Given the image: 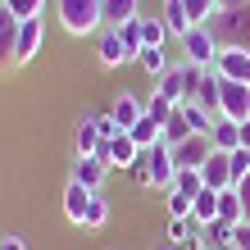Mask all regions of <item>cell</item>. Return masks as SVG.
I'll list each match as a JSON object with an SVG mask.
<instances>
[{
    "instance_id": "obj_1",
    "label": "cell",
    "mask_w": 250,
    "mask_h": 250,
    "mask_svg": "<svg viewBox=\"0 0 250 250\" xmlns=\"http://www.w3.org/2000/svg\"><path fill=\"white\" fill-rule=\"evenodd\" d=\"M132 178H137L141 187H155V191H173V182H178V159H173V146L168 141H155L146 146L141 159L127 168Z\"/></svg>"
},
{
    "instance_id": "obj_2",
    "label": "cell",
    "mask_w": 250,
    "mask_h": 250,
    "mask_svg": "<svg viewBox=\"0 0 250 250\" xmlns=\"http://www.w3.org/2000/svg\"><path fill=\"white\" fill-rule=\"evenodd\" d=\"M55 14H60V27H64L68 37L105 32V14H100V0H55Z\"/></svg>"
},
{
    "instance_id": "obj_3",
    "label": "cell",
    "mask_w": 250,
    "mask_h": 250,
    "mask_svg": "<svg viewBox=\"0 0 250 250\" xmlns=\"http://www.w3.org/2000/svg\"><path fill=\"white\" fill-rule=\"evenodd\" d=\"M223 41L214 37V27H191L182 37V64H196V68H214Z\"/></svg>"
},
{
    "instance_id": "obj_4",
    "label": "cell",
    "mask_w": 250,
    "mask_h": 250,
    "mask_svg": "<svg viewBox=\"0 0 250 250\" xmlns=\"http://www.w3.org/2000/svg\"><path fill=\"white\" fill-rule=\"evenodd\" d=\"M209 27L223 46H250V5L246 9H223Z\"/></svg>"
},
{
    "instance_id": "obj_5",
    "label": "cell",
    "mask_w": 250,
    "mask_h": 250,
    "mask_svg": "<svg viewBox=\"0 0 250 250\" xmlns=\"http://www.w3.org/2000/svg\"><path fill=\"white\" fill-rule=\"evenodd\" d=\"M41 46H46V23L41 19H27L19 23V41H14V68H23V64H32Z\"/></svg>"
},
{
    "instance_id": "obj_6",
    "label": "cell",
    "mask_w": 250,
    "mask_h": 250,
    "mask_svg": "<svg viewBox=\"0 0 250 250\" xmlns=\"http://www.w3.org/2000/svg\"><path fill=\"white\" fill-rule=\"evenodd\" d=\"M214 68H218V78L250 86V46H223L218 60H214Z\"/></svg>"
},
{
    "instance_id": "obj_7",
    "label": "cell",
    "mask_w": 250,
    "mask_h": 250,
    "mask_svg": "<svg viewBox=\"0 0 250 250\" xmlns=\"http://www.w3.org/2000/svg\"><path fill=\"white\" fill-rule=\"evenodd\" d=\"M218 114H223V119H232V123H246V119H250V86H246V82H228V78H223Z\"/></svg>"
},
{
    "instance_id": "obj_8",
    "label": "cell",
    "mask_w": 250,
    "mask_h": 250,
    "mask_svg": "<svg viewBox=\"0 0 250 250\" xmlns=\"http://www.w3.org/2000/svg\"><path fill=\"white\" fill-rule=\"evenodd\" d=\"M155 91L168 100V105H187L191 100V78H187V64H173L164 78L155 82Z\"/></svg>"
},
{
    "instance_id": "obj_9",
    "label": "cell",
    "mask_w": 250,
    "mask_h": 250,
    "mask_svg": "<svg viewBox=\"0 0 250 250\" xmlns=\"http://www.w3.org/2000/svg\"><path fill=\"white\" fill-rule=\"evenodd\" d=\"M200 178H205V187H209V191H232V187H237V178H232V159H228L223 150H214V155L200 164Z\"/></svg>"
},
{
    "instance_id": "obj_10",
    "label": "cell",
    "mask_w": 250,
    "mask_h": 250,
    "mask_svg": "<svg viewBox=\"0 0 250 250\" xmlns=\"http://www.w3.org/2000/svg\"><path fill=\"white\" fill-rule=\"evenodd\" d=\"M68 178L82 182V187H91V191H100L105 178H109V164L96 159V155H73V173H68Z\"/></svg>"
},
{
    "instance_id": "obj_11",
    "label": "cell",
    "mask_w": 250,
    "mask_h": 250,
    "mask_svg": "<svg viewBox=\"0 0 250 250\" xmlns=\"http://www.w3.org/2000/svg\"><path fill=\"white\" fill-rule=\"evenodd\" d=\"M96 60H100V68H123V64H132V55H127L123 37H119V27H105V32H100Z\"/></svg>"
},
{
    "instance_id": "obj_12",
    "label": "cell",
    "mask_w": 250,
    "mask_h": 250,
    "mask_svg": "<svg viewBox=\"0 0 250 250\" xmlns=\"http://www.w3.org/2000/svg\"><path fill=\"white\" fill-rule=\"evenodd\" d=\"M209 155H214V141H209V137H196V132H191L187 141L173 146V159H178V168H200Z\"/></svg>"
},
{
    "instance_id": "obj_13",
    "label": "cell",
    "mask_w": 250,
    "mask_h": 250,
    "mask_svg": "<svg viewBox=\"0 0 250 250\" xmlns=\"http://www.w3.org/2000/svg\"><path fill=\"white\" fill-rule=\"evenodd\" d=\"M91 196H96L91 187H82V182H73V178H68V187H64V218H68L73 228H82V223H86V209H91Z\"/></svg>"
},
{
    "instance_id": "obj_14",
    "label": "cell",
    "mask_w": 250,
    "mask_h": 250,
    "mask_svg": "<svg viewBox=\"0 0 250 250\" xmlns=\"http://www.w3.org/2000/svg\"><path fill=\"white\" fill-rule=\"evenodd\" d=\"M218 96H223V78H218V68H205V73H200V82H196V91H191V100L218 119Z\"/></svg>"
},
{
    "instance_id": "obj_15",
    "label": "cell",
    "mask_w": 250,
    "mask_h": 250,
    "mask_svg": "<svg viewBox=\"0 0 250 250\" xmlns=\"http://www.w3.org/2000/svg\"><path fill=\"white\" fill-rule=\"evenodd\" d=\"M14 41H19V19H14L9 5L0 0V68L14 64Z\"/></svg>"
},
{
    "instance_id": "obj_16",
    "label": "cell",
    "mask_w": 250,
    "mask_h": 250,
    "mask_svg": "<svg viewBox=\"0 0 250 250\" xmlns=\"http://www.w3.org/2000/svg\"><path fill=\"white\" fill-rule=\"evenodd\" d=\"M100 14H105V27H123L141 19V0H100Z\"/></svg>"
},
{
    "instance_id": "obj_17",
    "label": "cell",
    "mask_w": 250,
    "mask_h": 250,
    "mask_svg": "<svg viewBox=\"0 0 250 250\" xmlns=\"http://www.w3.org/2000/svg\"><path fill=\"white\" fill-rule=\"evenodd\" d=\"M96 150H100V132H96V119L86 114L73 123V155H96Z\"/></svg>"
},
{
    "instance_id": "obj_18",
    "label": "cell",
    "mask_w": 250,
    "mask_h": 250,
    "mask_svg": "<svg viewBox=\"0 0 250 250\" xmlns=\"http://www.w3.org/2000/svg\"><path fill=\"white\" fill-rule=\"evenodd\" d=\"M209 141H214V150L232 155V150L241 146V123H232V119H223V114H218V119H214V132H209Z\"/></svg>"
},
{
    "instance_id": "obj_19",
    "label": "cell",
    "mask_w": 250,
    "mask_h": 250,
    "mask_svg": "<svg viewBox=\"0 0 250 250\" xmlns=\"http://www.w3.org/2000/svg\"><path fill=\"white\" fill-rule=\"evenodd\" d=\"M141 159V146L127 137V132H119V137L109 141V168H132Z\"/></svg>"
},
{
    "instance_id": "obj_20",
    "label": "cell",
    "mask_w": 250,
    "mask_h": 250,
    "mask_svg": "<svg viewBox=\"0 0 250 250\" xmlns=\"http://www.w3.org/2000/svg\"><path fill=\"white\" fill-rule=\"evenodd\" d=\"M191 218L200 223V232L218 218V191H209V187H200L196 191V205H191Z\"/></svg>"
},
{
    "instance_id": "obj_21",
    "label": "cell",
    "mask_w": 250,
    "mask_h": 250,
    "mask_svg": "<svg viewBox=\"0 0 250 250\" xmlns=\"http://www.w3.org/2000/svg\"><path fill=\"white\" fill-rule=\"evenodd\" d=\"M109 109H114V119H119V127L127 132L132 123H141V114H146V100H137V96H127V91H123V96L114 100Z\"/></svg>"
},
{
    "instance_id": "obj_22",
    "label": "cell",
    "mask_w": 250,
    "mask_h": 250,
    "mask_svg": "<svg viewBox=\"0 0 250 250\" xmlns=\"http://www.w3.org/2000/svg\"><path fill=\"white\" fill-rule=\"evenodd\" d=\"M205 246L209 250H237V228L223 223V218H214V223L205 228Z\"/></svg>"
},
{
    "instance_id": "obj_23",
    "label": "cell",
    "mask_w": 250,
    "mask_h": 250,
    "mask_svg": "<svg viewBox=\"0 0 250 250\" xmlns=\"http://www.w3.org/2000/svg\"><path fill=\"white\" fill-rule=\"evenodd\" d=\"M182 5H187L191 27H209L218 14H223V5H218V0H182Z\"/></svg>"
},
{
    "instance_id": "obj_24",
    "label": "cell",
    "mask_w": 250,
    "mask_h": 250,
    "mask_svg": "<svg viewBox=\"0 0 250 250\" xmlns=\"http://www.w3.org/2000/svg\"><path fill=\"white\" fill-rule=\"evenodd\" d=\"M127 137H132V141H137L141 150H146V146L164 141V123H155L150 114H141V123H132V127H127Z\"/></svg>"
},
{
    "instance_id": "obj_25",
    "label": "cell",
    "mask_w": 250,
    "mask_h": 250,
    "mask_svg": "<svg viewBox=\"0 0 250 250\" xmlns=\"http://www.w3.org/2000/svg\"><path fill=\"white\" fill-rule=\"evenodd\" d=\"M159 19L168 23V32L178 37V41L191 32V19H187V5H182V0H164V14H159Z\"/></svg>"
},
{
    "instance_id": "obj_26",
    "label": "cell",
    "mask_w": 250,
    "mask_h": 250,
    "mask_svg": "<svg viewBox=\"0 0 250 250\" xmlns=\"http://www.w3.org/2000/svg\"><path fill=\"white\" fill-rule=\"evenodd\" d=\"M137 64H141L146 73H150L155 82H159V78H164V73L173 68V64H168V50H159V46H146V50L137 55Z\"/></svg>"
},
{
    "instance_id": "obj_27",
    "label": "cell",
    "mask_w": 250,
    "mask_h": 250,
    "mask_svg": "<svg viewBox=\"0 0 250 250\" xmlns=\"http://www.w3.org/2000/svg\"><path fill=\"white\" fill-rule=\"evenodd\" d=\"M173 32H168V23L164 19H155V14H141V41L146 46H159L164 50V41H168Z\"/></svg>"
},
{
    "instance_id": "obj_28",
    "label": "cell",
    "mask_w": 250,
    "mask_h": 250,
    "mask_svg": "<svg viewBox=\"0 0 250 250\" xmlns=\"http://www.w3.org/2000/svg\"><path fill=\"white\" fill-rule=\"evenodd\" d=\"M218 218H223V223H232V228L246 218V205H241L237 191H218Z\"/></svg>"
},
{
    "instance_id": "obj_29",
    "label": "cell",
    "mask_w": 250,
    "mask_h": 250,
    "mask_svg": "<svg viewBox=\"0 0 250 250\" xmlns=\"http://www.w3.org/2000/svg\"><path fill=\"white\" fill-rule=\"evenodd\" d=\"M196 237H200L196 218H173V223H168V246H187V241H196Z\"/></svg>"
},
{
    "instance_id": "obj_30",
    "label": "cell",
    "mask_w": 250,
    "mask_h": 250,
    "mask_svg": "<svg viewBox=\"0 0 250 250\" xmlns=\"http://www.w3.org/2000/svg\"><path fill=\"white\" fill-rule=\"evenodd\" d=\"M105 223H109V200L96 191V196H91V209H86V223H82V232H100Z\"/></svg>"
},
{
    "instance_id": "obj_31",
    "label": "cell",
    "mask_w": 250,
    "mask_h": 250,
    "mask_svg": "<svg viewBox=\"0 0 250 250\" xmlns=\"http://www.w3.org/2000/svg\"><path fill=\"white\" fill-rule=\"evenodd\" d=\"M9 5V14L19 23H27V19H41V14H46V0H5Z\"/></svg>"
},
{
    "instance_id": "obj_32",
    "label": "cell",
    "mask_w": 250,
    "mask_h": 250,
    "mask_svg": "<svg viewBox=\"0 0 250 250\" xmlns=\"http://www.w3.org/2000/svg\"><path fill=\"white\" fill-rule=\"evenodd\" d=\"M187 137H191V123H187V114H182V109H173V119L164 123V141H168V146H178V141H187Z\"/></svg>"
},
{
    "instance_id": "obj_33",
    "label": "cell",
    "mask_w": 250,
    "mask_h": 250,
    "mask_svg": "<svg viewBox=\"0 0 250 250\" xmlns=\"http://www.w3.org/2000/svg\"><path fill=\"white\" fill-rule=\"evenodd\" d=\"M164 196H168V214H173V218H191V205H196V196H187V191H178V187L164 191Z\"/></svg>"
},
{
    "instance_id": "obj_34",
    "label": "cell",
    "mask_w": 250,
    "mask_h": 250,
    "mask_svg": "<svg viewBox=\"0 0 250 250\" xmlns=\"http://www.w3.org/2000/svg\"><path fill=\"white\" fill-rule=\"evenodd\" d=\"M173 109H178V105H168V100L159 96V91H155L150 100H146V114H150L155 123H168V119H173Z\"/></svg>"
},
{
    "instance_id": "obj_35",
    "label": "cell",
    "mask_w": 250,
    "mask_h": 250,
    "mask_svg": "<svg viewBox=\"0 0 250 250\" xmlns=\"http://www.w3.org/2000/svg\"><path fill=\"white\" fill-rule=\"evenodd\" d=\"M91 119H96V132H100V141H114V137H119V119H114V109H105V114H91Z\"/></svg>"
},
{
    "instance_id": "obj_36",
    "label": "cell",
    "mask_w": 250,
    "mask_h": 250,
    "mask_svg": "<svg viewBox=\"0 0 250 250\" xmlns=\"http://www.w3.org/2000/svg\"><path fill=\"white\" fill-rule=\"evenodd\" d=\"M178 191H187V196H196V191L205 187V178H200V168H178V182H173Z\"/></svg>"
},
{
    "instance_id": "obj_37",
    "label": "cell",
    "mask_w": 250,
    "mask_h": 250,
    "mask_svg": "<svg viewBox=\"0 0 250 250\" xmlns=\"http://www.w3.org/2000/svg\"><path fill=\"white\" fill-rule=\"evenodd\" d=\"M228 159H232V178H237V182H241V178H246V173H250V150H246V146H237V150H232Z\"/></svg>"
},
{
    "instance_id": "obj_38",
    "label": "cell",
    "mask_w": 250,
    "mask_h": 250,
    "mask_svg": "<svg viewBox=\"0 0 250 250\" xmlns=\"http://www.w3.org/2000/svg\"><path fill=\"white\" fill-rule=\"evenodd\" d=\"M0 250H27V241L19 232H5V237H0Z\"/></svg>"
},
{
    "instance_id": "obj_39",
    "label": "cell",
    "mask_w": 250,
    "mask_h": 250,
    "mask_svg": "<svg viewBox=\"0 0 250 250\" xmlns=\"http://www.w3.org/2000/svg\"><path fill=\"white\" fill-rule=\"evenodd\" d=\"M232 191L241 196V205H246V218H250V173H246V178H241L237 187H232Z\"/></svg>"
},
{
    "instance_id": "obj_40",
    "label": "cell",
    "mask_w": 250,
    "mask_h": 250,
    "mask_svg": "<svg viewBox=\"0 0 250 250\" xmlns=\"http://www.w3.org/2000/svg\"><path fill=\"white\" fill-rule=\"evenodd\" d=\"M237 250H250V218L237 223Z\"/></svg>"
},
{
    "instance_id": "obj_41",
    "label": "cell",
    "mask_w": 250,
    "mask_h": 250,
    "mask_svg": "<svg viewBox=\"0 0 250 250\" xmlns=\"http://www.w3.org/2000/svg\"><path fill=\"white\" fill-rule=\"evenodd\" d=\"M218 5H223V9H246L250 0H218Z\"/></svg>"
},
{
    "instance_id": "obj_42",
    "label": "cell",
    "mask_w": 250,
    "mask_h": 250,
    "mask_svg": "<svg viewBox=\"0 0 250 250\" xmlns=\"http://www.w3.org/2000/svg\"><path fill=\"white\" fill-rule=\"evenodd\" d=\"M241 146H246V150H250V119L241 123Z\"/></svg>"
},
{
    "instance_id": "obj_43",
    "label": "cell",
    "mask_w": 250,
    "mask_h": 250,
    "mask_svg": "<svg viewBox=\"0 0 250 250\" xmlns=\"http://www.w3.org/2000/svg\"><path fill=\"white\" fill-rule=\"evenodd\" d=\"M159 250H182V246H159Z\"/></svg>"
}]
</instances>
